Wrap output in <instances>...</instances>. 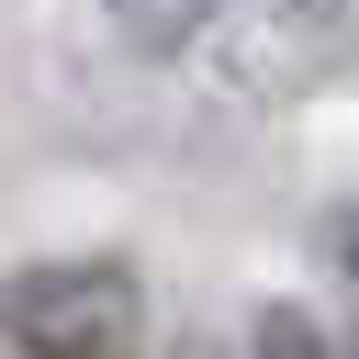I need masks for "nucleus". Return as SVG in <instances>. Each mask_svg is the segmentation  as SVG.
<instances>
[{
	"instance_id": "nucleus-1",
	"label": "nucleus",
	"mask_w": 359,
	"mask_h": 359,
	"mask_svg": "<svg viewBox=\"0 0 359 359\" xmlns=\"http://www.w3.org/2000/svg\"><path fill=\"white\" fill-rule=\"evenodd\" d=\"M0 337H11V359H146L157 303H146L135 258L56 247V258H22L0 280Z\"/></svg>"
},
{
	"instance_id": "nucleus-3",
	"label": "nucleus",
	"mask_w": 359,
	"mask_h": 359,
	"mask_svg": "<svg viewBox=\"0 0 359 359\" xmlns=\"http://www.w3.org/2000/svg\"><path fill=\"white\" fill-rule=\"evenodd\" d=\"M325 258H337V269H348V280H359V202H348V213H337V224H325Z\"/></svg>"
},
{
	"instance_id": "nucleus-2",
	"label": "nucleus",
	"mask_w": 359,
	"mask_h": 359,
	"mask_svg": "<svg viewBox=\"0 0 359 359\" xmlns=\"http://www.w3.org/2000/svg\"><path fill=\"white\" fill-rule=\"evenodd\" d=\"M202 11H213V0H112L123 45H146V56H180V45L202 34Z\"/></svg>"
}]
</instances>
